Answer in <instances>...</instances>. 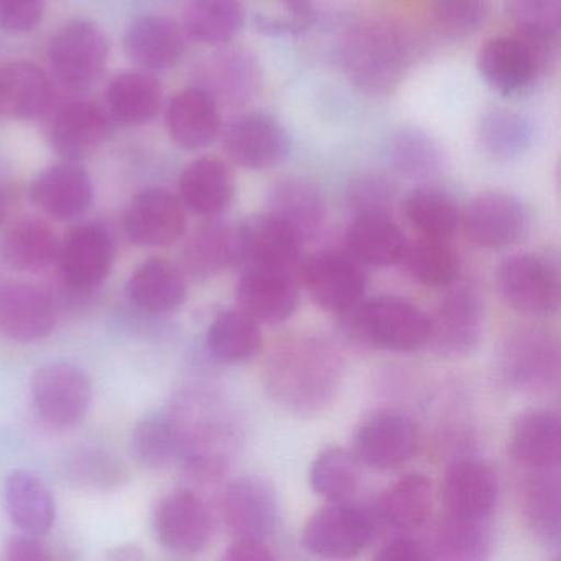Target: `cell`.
Segmentation results:
<instances>
[{"label":"cell","instance_id":"4fadbf2b","mask_svg":"<svg viewBox=\"0 0 561 561\" xmlns=\"http://www.w3.org/2000/svg\"><path fill=\"white\" fill-rule=\"evenodd\" d=\"M239 310L257 323L287 321L300 304V284L295 271L245 265L236 287Z\"/></svg>","mask_w":561,"mask_h":561},{"label":"cell","instance_id":"2e32d148","mask_svg":"<svg viewBox=\"0 0 561 561\" xmlns=\"http://www.w3.org/2000/svg\"><path fill=\"white\" fill-rule=\"evenodd\" d=\"M226 527L236 537L267 538L280 522V504L264 479L242 476L226 488L221 499Z\"/></svg>","mask_w":561,"mask_h":561},{"label":"cell","instance_id":"680465c9","mask_svg":"<svg viewBox=\"0 0 561 561\" xmlns=\"http://www.w3.org/2000/svg\"><path fill=\"white\" fill-rule=\"evenodd\" d=\"M106 558L114 561H137L144 560L146 553H144L139 545L126 543L111 548L106 553Z\"/></svg>","mask_w":561,"mask_h":561},{"label":"cell","instance_id":"f35d334b","mask_svg":"<svg viewBox=\"0 0 561 561\" xmlns=\"http://www.w3.org/2000/svg\"><path fill=\"white\" fill-rule=\"evenodd\" d=\"M57 234L41 219H24L9 229L2 241V257L11 267L22 272H41L58 257Z\"/></svg>","mask_w":561,"mask_h":561},{"label":"cell","instance_id":"ac0fdd59","mask_svg":"<svg viewBox=\"0 0 561 561\" xmlns=\"http://www.w3.org/2000/svg\"><path fill=\"white\" fill-rule=\"evenodd\" d=\"M482 327L484 310L478 294L468 287L453 288L430 318L428 341L445 356H468L481 340Z\"/></svg>","mask_w":561,"mask_h":561},{"label":"cell","instance_id":"7bdbcfd3","mask_svg":"<svg viewBox=\"0 0 561 561\" xmlns=\"http://www.w3.org/2000/svg\"><path fill=\"white\" fill-rule=\"evenodd\" d=\"M244 8L241 0H190L185 31L198 44L219 47L241 31Z\"/></svg>","mask_w":561,"mask_h":561},{"label":"cell","instance_id":"9f6ffc18","mask_svg":"<svg viewBox=\"0 0 561 561\" xmlns=\"http://www.w3.org/2000/svg\"><path fill=\"white\" fill-rule=\"evenodd\" d=\"M274 558L264 538L257 537H236L222 554V560L228 561H271Z\"/></svg>","mask_w":561,"mask_h":561},{"label":"cell","instance_id":"ee69618b","mask_svg":"<svg viewBox=\"0 0 561 561\" xmlns=\"http://www.w3.org/2000/svg\"><path fill=\"white\" fill-rule=\"evenodd\" d=\"M162 90L147 73H124L106 90L110 113L124 124L149 123L159 113Z\"/></svg>","mask_w":561,"mask_h":561},{"label":"cell","instance_id":"6f0895ef","mask_svg":"<svg viewBox=\"0 0 561 561\" xmlns=\"http://www.w3.org/2000/svg\"><path fill=\"white\" fill-rule=\"evenodd\" d=\"M5 550L9 560L14 561H47L54 558L41 537L31 534L14 535Z\"/></svg>","mask_w":561,"mask_h":561},{"label":"cell","instance_id":"836d02e7","mask_svg":"<svg viewBox=\"0 0 561 561\" xmlns=\"http://www.w3.org/2000/svg\"><path fill=\"white\" fill-rule=\"evenodd\" d=\"M51 87L44 71L27 61L0 67V114L11 119H35L48 110Z\"/></svg>","mask_w":561,"mask_h":561},{"label":"cell","instance_id":"603a6c76","mask_svg":"<svg viewBox=\"0 0 561 561\" xmlns=\"http://www.w3.org/2000/svg\"><path fill=\"white\" fill-rule=\"evenodd\" d=\"M478 68L489 88L505 98L525 93L541 77L530 51L515 35L488 41L479 50Z\"/></svg>","mask_w":561,"mask_h":561},{"label":"cell","instance_id":"f907efd6","mask_svg":"<svg viewBox=\"0 0 561 561\" xmlns=\"http://www.w3.org/2000/svg\"><path fill=\"white\" fill-rule=\"evenodd\" d=\"M491 0H433V21L443 35L466 38L485 24Z\"/></svg>","mask_w":561,"mask_h":561},{"label":"cell","instance_id":"e575fe53","mask_svg":"<svg viewBox=\"0 0 561 561\" xmlns=\"http://www.w3.org/2000/svg\"><path fill=\"white\" fill-rule=\"evenodd\" d=\"M127 297L146 313H169L185 301V275L162 259L144 262L127 282Z\"/></svg>","mask_w":561,"mask_h":561},{"label":"cell","instance_id":"e0dca14e","mask_svg":"<svg viewBox=\"0 0 561 561\" xmlns=\"http://www.w3.org/2000/svg\"><path fill=\"white\" fill-rule=\"evenodd\" d=\"M124 229L142 248H169L185 234V206L167 190H146L127 206Z\"/></svg>","mask_w":561,"mask_h":561},{"label":"cell","instance_id":"c3c4849f","mask_svg":"<svg viewBox=\"0 0 561 561\" xmlns=\"http://www.w3.org/2000/svg\"><path fill=\"white\" fill-rule=\"evenodd\" d=\"M402 262L413 280L430 288L449 287L459 275V257L445 239L420 238L407 244Z\"/></svg>","mask_w":561,"mask_h":561},{"label":"cell","instance_id":"5b68a950","mask_svg":"<svg viewBox=\"0 0 561 561\" xmlns=\"http://www.w3.org/2000/svg\"><path fill=\"white\" fill-rule=\"evenodd\" d=\"M499 291L508 307L528 317H547L560 304V268L551 255L524 252L502 262Z\"/></svg>","mask_w":561,"mask_h":561},{"label":"cell","instance_id":"3957f363","mask_svg":"<svg viewBox=\"0 0 561 561\" xmlns=\"http://www.w3.org/2000/svg\"><path fill=\"white\" fill-rule=\"evenodd\" d=\"M353 311L359 336L380 350L412 353L428 343V314L405 298H374Z\"/></svg>","mask_w":561,"mask_h":561},{"label":"cell","instance_id":"f6af8a7d","mask_svg":"<svg viewBox=\"0 0 561 561\" xmlns=\"http://www.w3.org/2000/svg\"><path fill=\"white\" fill-rule=\"evenodd\" d=\"M359 466L353 451L330 446L311 462L308 481L321 497L330 502L347 501L359 488Z\"/></svg>","mask_w":561,"mask_h":561},{"label":"cell","instance_id":"f546056e","mask_svg":"<svg viewBox=\"0 0 561 561\" xmlns=\"http://www.w3.org/2000/svg\"><path fill=\"white\" fill-rule=\"evenodd\" d=\"M405 236L389 213H357L346 231V245L356 261L376 267L402 262L407 249Z\"/></svg>","mask_w":561,"mask_h":561},{"label":"cell","instance_id":"d6986e66","mask_svg":"<svg viewBox=\"0 0 561 561\" xmlns=\"http://www.w3.org/2000/svg\"><path fill=\"white\" fill-rule=\"evenodd\" d=\"M50 295L27 282L0 284V334L15 343H37L54 330Z\"/></svg>","mask_w":561,"mask_h":561},{"label":"cell","instance_id":"db71d44e","mask_svg":"<svg viewBox=\"0 0 561 561\" xmlns=\"http://www.w3.org/2000/svg\"><path fill=\"white\" fill-rule=\"evenodd\" d=\"M393 190L386 179L376 175H364L353 183L350 190V198L357 206L359 213L383 211L392 202Z\"/></svg>","mask_w":561,"mask_h":561},{"label":"cell","instance_id":"44dd1931","mask_svg":"<svg viewBox=\"0 0 561 561\" xmlns=\"http://www.w3.org/2000/svg\"><path fill=\"white\" fill-rule=\"evenodd\" d=\"M241 262L255 267L297 272L304 242L271 213L245 219L238 226Z\"/></svg>","mask_w":561,"mask_h":561},{"label":"cell","instance_id":"8fae6325","mask_svg":"<svg viewBox=\"0 0 561 561\" xmlns=\"http://www.w3.org/2000/svg\"><path fill=\"white\" fill-rule=\"evenodd\" d=\"M415 423L396 410H377L354 435L353 455L360 466L392 469L405 465L419 451Z\"/></svg>","mask_w":561,"mask_h":561},{"label":"cell","instance_id":"d590c367","mask_svg":"<svg viewBox=\"0 0 561 561\" xmlns=\"http://www.w3.org/2000/svg\"><path fill=\"white\" fill-rule=\"evenodd\" d=\"M127 57L147 71H165L175 67L183 55L179 28L162 18L137 19L124 38Z\"/></svg>","mask_w":561,"mask_h":561},{"label":"cell","instance_id":"f5cc1de1","mask_svg":"<svg viewBox=\"0 0 561 561\" xmlns=\"http://www.w3.org/2000/svg\"><path fill=\"white\" fill-rule=\"evenodd\" d=\"M44 19V0H0V28L27 34Z\"/></svg>","mask_w":561,"mask_h":561},{"label":"cell","instance_id":"1f68e13d","mask_svg":"<svg viewBox=\"0 0 561 561\" xmlns=\"http://www.w3.org/2000/svg\"><path fill=\"white\" fill-rule=\"evenodd\" d=\"M4 494L9 515L24 534L42 537L51 530L57 518V504L44 479L19 469L5 479Z\"/></svg>","mask_w":561,"mask_h":561},{"label":"cell","instance_id":"d6a6232c","mask_svg":"<svg viewBox=\"0 0 561 561\" xmlns=\"http://www.w3.org/2000/svg\"><path fill=\"white\" fill-rule=\"evenodd\" d=\"M261 65L245 50H226L206 67V88L216 103L242 107L261 91Z\"/></svg>","mask_w":561,"mask_h":561},{"label":"cell","instance_id":"816d5d0a","mask_svg":"<svg viewBox=\"0 0 561 561\" xmlns=\"http://www.w3.org/2000/svg\"><path fill=\"white\" fill-rule=\"evenodd\" d=\"M507 8L517 27L560 31L561 0H508Z\"/></svg>","mask_w":561,"mask_h":561},{"label":"cell","instance_id":"f1b7e54d","mask_svg":"<svg viewBox=\"0 0 561 561\" xmlns=\"http://www.w3.org/2000/svg\"><path fill=\"white\" fill-rule=\"evenodd\" d=\"M239 262L241 245L238 226L213 218L199 226L186 242L182 254V272L196 280H205Z\"/></svg>","mask_w":561,"mask_h":561},{"label":"cell","instance_id":"7dc6e473","mask_svg":"<svg viewBox=\"0 0 561 561\" xmlns=\"http://www.w3.org/2000/svg\"><path fill=\"white\" fill-rule=\"evenodd\" d=\"M405 215L420 238L448 241L461 225V213L451 196L436 188L415 190L407 198Z\"/></svg>","mask_w":561,"mask_h":561},{"label":"cell","instance_id":"ab89813d","mask_svg":"<svg viewBox=\"0 0 561 561\" xmlns=\"http://www.w3.org/2000/svg\"><path fill=\"white\" fill-rule=\"evenodd\" d=\"M386 159L392 170L409 180L433 179L445 165L442 146L415 127H405L389 137Z\"/></svg>","mask_w":561,"mask_h":561},{"label":"cell","instance_id":"83f0119b","mask_svg":"<svg viewBox=\"0 0 561 561\" xmlns=\"http://www.w3.org/2000/svg\"><path fill=\"white\" fill-rule=\"evenodd\" d=\"M110 134V117L98 104L75 101L55 117L51 144L58 156L68 162L87 159Z\"/></svg>","mask_w":561,"mask_h":561},{"label":"cell","instance_id":"8d00e7d4","mask_svg":"<svg viewBox=\"0 0 561 561\" xmlns=\"http://www.w3.org/2000/svg\"><path fill=\"white\" fill-rule=\"evenodd\" d=\"M528 527L550 548L560 547V476L557 469L530 471L524 484Z\"/></svg>","mask_w":561,"mask_h":561},{"label":"cell","instance_id":"9c48e42d","mask_svg":"<svg viewBox=\"0 0 561 561\" xmlns=\"http://www.w3.org/2000/svg\"><path fill=\"white\" fill-rule=\"evenodd\" d=\"M31 396L38 415L54 426L80 422L90 409L93 387L81 367L54 363L38 367L31 380Z\"/></svg>","mask_w":561,"mask_h":561},{"label":"cell","instance_id":"277c9868","mask_svg":"<svg viewBox=\"0 0 561 561\" xmlns=\"http://www.w3.org/2000/svg\"><path fill=\"white\" fill-rule=\"evenodd\" d=\"M376 531L374 511L347 501L333 502L308 518L301 543L314 557L346 560L363 553Z\"/></svg>","mask_w":561,"mask_h":561},{"label":"cell","instance_id":"60d3db41","mask_svg":"<svg viewBox=\"0 0 561 561\" xmlns=\"http://www.w3.org/2000/svg\"><path fill=\"white\" fill-rule=\"evenodd\" d=\"M206 347L221 363H244L261 351L262 331L244 311L226 310L209 324Z\"/></svg>","mask_w":561,"mask_h":561},{"label":"cell","instance_id":"9a60e30c","mask_svg":"<svg viewBox=\"0 0 561 561\" xmlns=\"http://www.w3.org/2000/svg\"><path fill=\"white\" fill-rule=\"evenodd\" d=\"M225 149L236 165L267 170L280 165L291 150L287 129L268 114H245L225 134Z\"/></svg>","mask_w":561,"mask_h":561},{"label":"cell","instance_id":"8992f818","mask_svg":"<svg viewBox=\"0 0 561 561\" xmlns=\"http://www.w3.org/2000/svg\"><path fill=\"white\" fill-rule=\"evenodd\" d=\"M50 65L64 87L84 90L96 83L110 60V41L93 22L73 21L51 38Z\"/></svg>","mask_w":561,"mask_h":561},{"label":"cell","instance_id":"b9f144b4","mask_svg":"<svg viewBox=\"0 0 561 561\" xmlns=\"http://www.w3.org/2000/svg\"><path fill=\"white\" fill-rule=\"evenodd\" d=\"M478 139L485 156L501 162L520 159L535 139V127L524 114L511 110H492L482 116Z\"/></svg>","mask_w":561,"mask_h":561},{"label":"cell","instance_id":"cb8c5ba5","mask_svg":"<svg viewBox=\"0 0 561 561\" xmlns=\"http://www.w3.org/2000/svg\"><path fill=\"white\" fill-rule=\"evenodd\" d=\"M511 455L527 471L560 468L561 423L557 410L522 413L512 428Z\"/></svg>","mask_w":561,"mask_h":561},{"label":"cell","instance_id":"4316f807","mask_svg":"<svg viewBox=\"0 0 561 561\" xmlns=\"http://www.w3.org/2000/svg\"><path fill=\"white\" fill-rule=\"evenodd\" d=\"M183 206L203 218H218L234 198V176L222 160L203 157L190 163L179 182Z\"/></svg>","mask_w":561,"mask_h":561},{"label":"cell","instance_id":"bcb514c9","mask_svg":"<svg viewBox=\"0 0 561 561\" xmlns=\"http://www.w3.org/2000/svg\"><path fill=\"white\" fill-rule=\"evenodd\" d=\"M492 547L488 520H465L446 515L436 528L432 545V558L443 560H482Z\"/></svg>","mask_w":561,"mask_h":561},{"label":"cell","instance_id":"4dcf8cb0","mask_svg":"<svg viewBox=\"0 0 561 561\" xmlns=\"http://www.w3.org/2000/svg\"><path fill=\"white\" fill-rule=\"evenodd\" d=\"M433 508L432 481L426 476H402L380 494L374 514L400 534H413L430 520Z\"/></svg>","mask_w":561,"mask_h":561},{"label":"cell","instance_id":"681fc988","mask_svg":"<svg viewBox=\"0 0 561 561\" xmlns=\"http://www.w3.org/2000/svg\"><path fill=\"white\" fill-rule=\"evenodd\" d=\"M65 471L75 484L90 489H110L127 478L123 462L96 448H81L71 453Z\"/></svg>","mask_w":561,"mask_h":561},{"label":"cell","instance_id":"7c38bea8","mask_svg":"<svg viewBox=\"0 0 561 561\" xmlns=\"http://www.w3.org/2000/svg\"><path fill=\"white\" fill-rule=\"evenodd\" d=\"M314 304L331 313L353 311L363 300L366 278L351 254L323 251L311 255L300 271Z\"/></svg>","mask_w":561,"mask_h":561},{"label":"cell","instance_id":"74e56055","mask_svg":"<svg viewBox=\"0 0 561 561\" xmlns=\"http://www.w3.org/2000/svg\"><path fill=\"white\" fill-rule=\"evenodd\" d=\"M130 449L134 458L150 469H160L182 458L183 433L179 419L167 412H150L134 426Z\"/></svg>","mask_w":561,"mask_h":561},{"label":"cell","instance_id":"7a4b0ae2","mask_svg":"<svg viewBox=\"0 0 561 561\" xmlns=\"http://www.w3.org/2000/svg\"><path fill=\"white\" fill-rule=\"evenodd\" d=\"M340 64L357 91L373 98L387 96L405 78L409 42L389 22H359L341 41Z\"/></svg>","mask_w":561,"mask_h":561},{"label":"cell","instance_id":"ffe728a7","mask_svg":"<svg viewBox=\"0 0 561 561\" xmlns=\"http://www.w3.org/2000/svg\"><path fill=\"white\" fill-rule=\"evenodd\" d=\"M497 499V476L485 462L461 459L446 469L443 481L446 515L465 520H489Z\"/></svg>","mask_w":561,"mask_h":561},{"label":"cell","instance_id":"91938a15","mask_svg":"<svg viewBox=\"0 0 561 561\" xmlns=\"http://www.w3.org/2000/svg\"><path fill=\"white\" fill-rule=\"evenodd\" d=\"M5 213H8V199H5L4 192L0 190V222L5 218Z\"/></svg>","mask_w":561,"mask_h":561},{"label":"cell","instance_id":"5bb4252c","mask_svg":"<svg viewBox=\"0 0 561 561\" xmlns=\"http://www.w3.org/2000/svg\"><path fill=\"white\" fill-rule=\"evenodd\" d=\"M116 242L101 225L78 226L60 242L58 264L65 282L77 291L100 287L113 271Z\"/></svg>","mask_w":561,"mask_h":561},{"label":"cell","instance_id":"52a82bcc","mask_svg":"<svg viewBox=\"0 0 561 561\" xmlns=\"http://www.w3.org/2000/svg\"><path fill=\"white\" fill-rule=\"evenodd\" d=\"M461 225L476 248L501 251L525 238L530 229V213L511 193L488 192L466 206Z\"/></svg>","mask_w":561,"mask_h":561},{"label":"cell","instance_id":"30bf717a","mask_svg":"<svg viewBox=\"0 0 561 561\" xmlns=\"http://www.w3.org/2000/svg\"><path fill=\"white\" fill-rule=\"evenodd\" d=\"M152 528L157 541L170 553L192 557L209 543L211 514L195 492L179 489L157 502Z\"/></svg>","mask_w":561,"mask_h":561},{"label":"cell","instance_id":"ba28073f","mask_svg":"<svg viewBox=\"0 0 561 561\" xmlns=\"http://www.w3.org/2000/svg\"><path fill=\"white\" fill-rule=\"evenodd\" d=\"M499 367L502 379L515 390L547 392L558 386V343L543 331H517L505 340Z\"/></svg>","mask_w":561,"mask_h":561},{"label":"cell","instance_id":"484cf974","mask_svg":"<svg viewBox=\"0 0 561 561\" xmlns=\"http://www.w3.org/2000/svg\"><path fill=\"white\" fill-rule=\"evenodd\" d=\"M167 129L183 149L198 150L215 142L221 129V113L215 98L203 88H188L170 101Z\"/></svg>","mask_w":561,"mask_h":561},{"label":"cell","instance_id":"d4e9b609","mask_svg":"<svg viewBox=\"0 0 561 561\" xmlns=\"http://www.w3.org/2000/svg\"><path fill=\"white\" fill-rule=\"evenodd\" d=\"M267 213L284 221L307 244L323 231L328 206L323 193L313 183L284 179L272 188Z\"/></svg>","mask_w":561,"mask_h":561},{"label":"cell","instance_id":"7402d4cb","mask_svg":"<svg viewBox=\"0 0 561 561\" xmlns=\"http://www.w3.org/2000/svg\"><path fill=\"white\" fill-rule=\"evenodd\" d=\"M31 198L57 221H70L90 208L93 183L83 167L75 162L48 167L35 176Z\"/></svg>","mask_w":561,"mask_h":561},{"label":"cell","instance_id":"6da1fadb","mask_svg":"<svg viewBox=\"0 0 561 561\" xmlns=\"http://www.w3.org/2000/svg\"><path fill=\"white\" fill-rule=\"evenodd\" d=\"M340 377L336 353L317 337H300L282 344L268 357L265 379L278 402L297 412H310L331 400Z\"/></svg>","mask_w":561,"mask_h":561},{"label":"cell","instance_id":"11a10c76","mask_svg":"<svg viewBox=\"0 0 561 561\" xmlns=\"http://www.w3.org/2000/svg\"><path fill=\"white\" fill-rule=\"evenodd\" d=\"M377 560H432L428 545L416 538L410 537L409 534H402L400 537L392 538L387 541L382 548L376 553Z\"/></svg>","mask_w":561,"mask_h":561}]
</instances>
